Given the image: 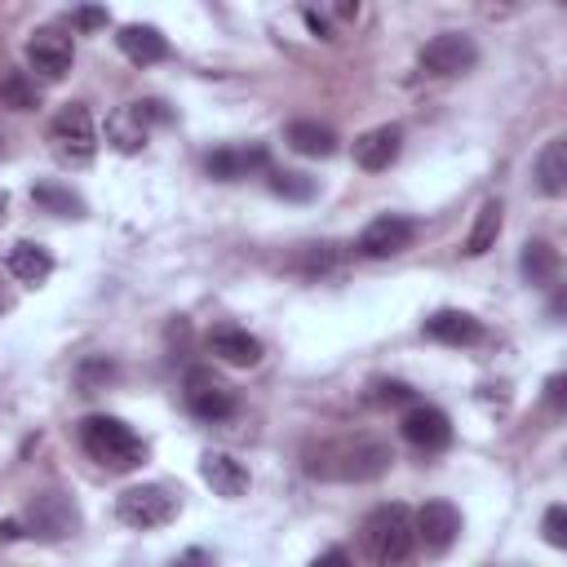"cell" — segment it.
<instances>
[{
  "instance_id": "1",
  "label": "cell",
  "mask_w": 567,
  "mask_h": 567,
  "mask_svg": "<svg viewBox=\"0 0 567 567\" xmlns=\"http://www.w3.org/2000/svg\"><path fill=\"white\" fill-rule=\"evenodd\" d=\"M394 465L390 443L354 434V439H328L319 447H306V474L323 483H372Z\"/></svg>"
},
{
  "instance_id": "2",
  "label": "cell",
  "mask_w": 567,
  "mask_h": 567,
  "mask_svg": "<svg viewBox=\"0 0 567 567\" xmlns=\"http://www.w3.org/2000/svg\"><path fill=\"white\" fill-rule=\"evenodd\" d=\"M80 447L89 461H97L111 474H128L146 461V443L133 434V425L120 416H106V412H93L80 421Z\"/></svg>"
},
{
  "instance_id": "3",
  "label": "cell",
  "mask_w": 567,
  "mask_h": 567,
  "mask_svg": "<svg viewBox=\"0 0 567 567\" xmlns=\"http://www.w3.org/2000/svg\"><path fill=\"white\" fill-rule=\"evenodd\" d=\"M363 549L377 567H412L416 558V527H412V509L390 501L377 505L363 518Z\"/></svg>"
},
{
  "instance_id": "4",
  "label": "cell",
  "mask_w": 567,
  "mask_h": 567,
  "mask_svg": "<svg viewBox=\"0 0 567 567\" xmlns=\"http://www.w3.org/2000/svg\"><path fill=\"white\" fill-rule=\"evenodd\" d=\"M49 146L66 168H84L97 155V128L84 102H66L53 120H49Z\"/></svg>"
},
{
  "instance_id": "5",
  "label": "cell",
  "mask_w": 567,
  "mask_h": 567,
  "mask_svg": "<svg viewBox=\"0 0 567 567\" xmlns=\"http://www.w3.org/2000/svg\"><path fill=\"white\" fill-rule=\"evenodd\" d=\"M115 514L133 532H155V527H164V523L177 518V496L164 483H137V487H124L120 492Z\"/></svg>"
},
{
  "instance_id": "6",
  "label": "cell",
  "mask_w": 567,
  "mask_h": 567,
  "mask_svg": "<svg viewBox=\"0 0 567 567\" xmlns=\"http://www.w3.org/2000/svg\"><path fill=\"white\" fill-rule=\"evenodd\" d=\"M164 120H168V111H164V102H155V97H146V102H124V106H115V111L106 115V142H111L115 151L133 155V151L146 146L151 128L164 124Z\"/></svg>"
},
{
  "instance_id": "7",
  "label": "cell",
  "mask_w": 567,
  "mask_h": 567,
  "mask_svg": "<svg viewBox=\"0 0 567 567\" xmlns=\"http://www.w3.org/2000/svg\"><path fill=\"white\" fill-rule=\"evenodd\" d=\"M182 399H186L190 416L213 421V425L235 412V390H230L213 368H190L186 381H182Z\"/></svg>"
},
{
  "instance_id": "8",
  "label": "cell",
  "mask_w": 567,
  "mask_h": 567,
  "mask_svg": "<svg viewBox=\"0 0 567 567\" xmlns=\"http://www.w3.org/2000/svg\"><path fill=\"white\" fill-rule=\"evenodd\" d=\"M474 62H478V44L465 31H443L421 49V71L425 75H443V80L465 75V71H474Z\"/></svg>"
},
{
  "instance_id": "9",
  "label": "cell",
  "mask_w": 567,
  "mask_h": 567,
  "mask_svg": "<svg viewBox=\"0 0 567 567\" xmlns=\"http://www.w3.org/2000/svg\"><path fill=\"white\" fill-rule=\"evenodd\" d=\"M412 527H416V545L425 554H447L461 536V509L452 501H425L412 514Z\"/></svg>"
},
{
  "instance_id": "10",
  "label": "cell",
  "mask_w": 567,
  "mask_h": 567,
  "mask_svg": "<svg viewBox=\"0 0 567 567\" xmlns=\"http://www.w3.org/2000/svg\"><path fill=\"white\" fill-rule=\"evenodd\" d=\"M412 239H416V221L412 217H403V213H381V217H372L368 226H363V235H359V252L363 257H399L403 248H412Z\"/></svg>"
},
{
  "instance_id": "11",
  "label": "cell",
  "mask_w": 567,
  "mask_h": 567,
  "mask_svg": "<svg viewBox=\"0 0 567 567\" xmlns=\"http://www.w3.org/2000/svg\"><path fill=\"white\" fill-rule=\"evenodd\" d=\"M80 527V509L71 496L62 492H40L31 505H27V532L31 536H44V540H62Z\"/></svg>"
},
{
  "instance_id": "12",
  "label": "cell",
  "mask_w": 567,
  "mask_h": 567,
  "mask_svg": "<svg viewBox=\"0 0 567 567\" xmlns=\"http://www.w3.org/2000/svg\"><path fill=\"white\" fill-rule=\"evenodd\" d=\"M71 58H75V44H71V35H66L62 27H40V31H31V40H27V62H31L35 75L62 80V75L71 71Z\"/></svg>"
},
{
  "instance_id": "13",
  "label": "cell",
  "mask_w": 567,
  "mask_h": 567,
  "mask_svg": "<svg viewBox=\"0 0 567 567\" xmlns=\"http://www.w3.org/2000/svg\"><path fill=\"white\" fill-rule=\"evenodd\" d=\"M399 430H403V439H408L412 447H421V452H439V447L452 443V421H447V412H443V408H430V403L408 408V416L399 421Z\"/></svg>"
},
{
  "instance_id": "14",
  "label": "cell",
  "mask_w": 567,
  "mask_h": 567,
  "mask_svg": "<svg viewBox=\"0 0 567 567\" xmlns=\"http://www.w3.org/2000/svg\"><path fill=\"white\" fill-rule=\"evenodd\" d=\"M403 151V128L399 124H377L354 137V164L363 173H385Z\"/></svg>"
},
{
  "instance_id": "15",
  "label": "cell",
  "mask_w": 567,
  "mask_h": 567,
  "mask_svg": "<svg viewBox=\"0 0 567 567\" xmlns=\"http://www.w3.org/2000/svg\"><path fill=\"white\" fill-rule=\"evenodd\" d=\"M261 168H266V146H217L204 159V173L217 182H239V177H252Z\"/></svg>"
},
{
  "instance_id": "16",
  "label": "cell",
  "mask_w": 567,
  "mask_h": 567,
  "mask_svg": "<svg viewBox=\"0 0 567 567\" xmlns=\"http://www.w3.org/2000/svg\"><path fill=\"white\" fill-rule=\"evenodd\" d=\"M115 44H120V53H124L128 62H137V66H151V62H164V58H168V40H164V31L151 27V22H128V27H120Z\"/></svg>"
},
{
  "instance_id": "17",
  "label": "cell",
  "mask_w": 567,
  "mask_h": 567,
  "mask_svg": "<svg viewBox=\"0 0 567 567\" xmlns=\"http://www.w3.org/2000/svg\"><path fill=\"white\" fill-rule=\"evenodd\" d=\"M421 332H425L430 341H439V346H474V341L483 337V323H478L470 310H434V315L421 323Z\"/></svg>"
},
{
  "instance_id": "18",
  "label": "cell",
  "mask_w": 567,
  "mask_h": 567,
  "mask_svg": "<svg viewBox=\"0 0 567 567\" xmlns=\"http://www.w3.org/2000/svg\"><path fill=\"white\" fill-rule=\"evenodd\" d=\"M199 474H204V483H208L217 496H226V501H235V496L248 492V470H244V461H235L230 452H204V456H199Z\"/></svg>"
},
{
  "instance_id": "19",
  "label": "cell",
  "mask_w": 567,
  "mask_h": 567,
  "mask_svg": "<svg viewBox=\"0 0 567 567\" xmlns=\"http://www.w3.org/2000/svg\"><path fill=\"white\" fill-rule=\"evenodd\" d=\"M208 350H213V359H221L230 368H252L261 359V341L248 328H213Z\"/></svg>"
},
{
  "instance_id": "20",
  "label": "cell",
  "mask_w": 567,
  "mask_h": 567,
  "mask_svg": "<svg viewBox=\"0 0 567 567\" xmlns=\"http://www.w3.org/2000/svg\"><path fill=\"white\" fill-rule=\"evenodd\" d=\"M284 142L297 151V155H310V159H328L337 151V133L319 120H292L284 128Z\"/></svg>"
},
{
  "instance_id": "21",
  "label": "cell",
  "mask_w": 567,
  "mask_h": 567,
  "mask_svg": "<svg viewBox=\"0 0 567 567\" xmlns=\"http://www.w3.org/2000/svg\"><path fill=\"white\" fill-rule=\"evenodd\" d=\"M9 275L35 288V284H44V279L53 275V252H49L44 244H31V239H18V244L9 248Z\"/></svg>"
},
{
  "instance_id": "22",
  "label": "cell",
  "mask_w": 567,
  "mask_h": 567,
  "mask_svg": "<svg viewBox=\"0 0 567 567\" xmlns=\"http://www.w3.org/2000/svg\"><path fill=\"white\" fill-rule=\"evenodd\" d=\"M501 221H505V208L501 199H483L474 221H470V235H465V257H483L487 248H496V235H501Z\"/></svg>"
},
{
  "instance_id": "23",
  "label": "cell",
  "mask_w": 567,
  "mask_h": 567,
  "mask_svg": "<svg viewBox=\"0 0 567 567\" xmlns=\"http://www.w3.org/2000/svg\"><path fill=\"white\" fill-rule=\"evenodd\" d=\"M518 270H523V279L536 284V288L554 284V279H558V248H554L549 239H527V244H523V257H518Z\"/></svg>"
},
{
  "instance_id": "24",
  "label": "cell",
  "mask_w": 567,
  "mask_h": 567,
  "mask_svg": "<svg viewBox=\"0 0 567 567\" xmlns=\"http://www.w3.org/2000/svg\"><path fill=\"white\" fill-rule=\"evenodd\" d=\"M536 186H540V195H563L567 190V142L563 137L545 142V151L536 155Z\"/></svg>"
},
{
  "instance_id": "25",
  "label": "cell",
  "mask_w": 567,
  "mask_h": 567,
  "mask_svg": "<svg viewBox=\"0 0 567 567\" xmlns=\"http://www.w3.org/2000/svg\"><path fill=\"white\" fill-rule=\"evenodd\" d=\"M0 106H4V111H35V106H40L35 80L22 75V71H9V75L0 80Z\"/></svg>"
},
{
  "instance_id": "26",
  "label": "cell",
  "mask_w": 567,
  "mask_h": 567,
  "mask_svg": "<svg viewBox=\"0 0 567 567\" xmlns=\"http://www.w3.org/2000/svg\"><path fill=\"white\" fill-rule=\"evenodd\" d=\"M266 186H270L275 195H284V199H297V204L315 199V177L292 173V168H270V173H266Z\"/></svg>"
},
{
  "instance_id": "27",
  "label": "cell",
  "mask_w": 567,
  "mask_h": 567,
  "mask_svg": "<svg viewBox=\"0 0 567 567\" xmlns=\"http://www.w3.org/2000/svg\"><path fill=\"white\" fill-rule=\"evenodd\" d=\"M31 199H35L40 208H49V213H58V217H80V213H84V204H80V195H71L66 186H53V182H44V186H35V190H31Z\"/></svg>"
},
{
  "instance_id": "28",
  "label": "cell",
  "mask_w": 567,
  "mask_h": 567,
  "mask_svg": "<svg viewBox=\"0 0 567 567\" xmlns=\"http://www.w3.org/2000/svg\"><path fill=\"white\" fill-rule=\"evenodd\" d=\"M115 377H120V368H115L106 354H93V359H84V363L75 368V381H80V390H84V394L106 390V381H115Z\"/></svg>"
},
{
  "instance_id": "29",
  "label": "cell",
  "mask_w": 567,
  "mask_h": 567,
  "mask_svg": "<svg viewBox=\"0 0 567 567\" xmlns=\"http://www.w3.org/2000/svg\"><path fill=\"white\" fill-rule=\"evenodd\" d=\"M412 399L416 394H412L408 381H377L372 394H368V403H377V408H399V403H412Z\"/></svg>"
},
{
  "instance_id": "30",
  "label": "cell",
  "mask_w": 567,
  "mask_h": 567,
  "mask_svg": "<svg viewBox=\"0 0 567 567\" xmlns=\"http://www.w3.org/2000/svg\"><path fill=\"white\" fill-rule=\"evenodd\" d=\"M545 540H549L554 549L567 545V509H563V505H549V509H545Z\"/></svg>"
},
{
  "instance_id": "31",
  "label": "cell",
  "mask_w": 567,
  "mask_h": 567,
  "mask_svg": "<svg viewBox=\"0 0 567 567\" xmlns=\"http://www.w3.org/2000/svg\"><path fill=\"white\" fill-rule=\"evenodd\" d=\"M545 399H549V408H563V399H567V377H549V381H545Z\"/></svg>"
},
{
  "instance_id": "32",
  "label": "cell",
  "mask_w": 567,
  "mask_h": 567,
  "mask_svg": "<svg viewBox=\"0 0 567 567\" xmlns=\"http://www.w3.org/2000/svg\"><path fill=\"white\" fill-rule=\"evenodd\" d=\"M315 567H354V563L346 558V549H323V554L315 558Z\"/></svg>"
},
{
  "instance_id": "33",
  "label": "cell",
  "mask_w": 567,
  "mask_h": 567,
  "mask_svg": "<svg viewBox=\"0 0 567 567\" xmlns=\"http://www.w3.org/2000/svg\"><path fill=\"white\" fill-rule=\"evenodd\" d=\"M173 567H213V558H208L204 549H186V554H182Z\"/></svg>"
},
{
  "instance_id": "34",
  "label": "cell",
  "mask_w": 567,
  "mask_h": 567,
  "mask_svg": "<svg viewBox=\"0 0 567 567\" xmlns=\"http://www.w3.org/2000/svg\"><path fill=\"white\" fill-rule=\"evenodd\" d=\"M301 18H306V27H310V31H315V35H323V40H332V27H328V22H323V18H319V13H315V9H306V13H301Z\"/></svg>"
},
{
  "instance_id": "35",
  "label": "cell",
  "mask_w": 567,
  "mask_h": 567,
  "mask_svg": "<svg viewBox=\"0 0 567 567\" xmlns=\"http://www.w3.org/2000/svg\"><path fill=\"white\" fill-rule=\"evenodd\" d=\"M75 22H80V27H102V22H106V13H102V9H80V13H75Z\"/></svg>"
},
{
  "instance_id": "36",
  "label": "cell",
  "mask_w": 567,
  "mask_h": 567,
  "mask_svg": "<svg viewBox=\"0 0 567 567\" xmlns=\"http://www.w3.org/2000/svg\"><path fill=\"white\" fill-rule=\"evenodd\" d=\"M13 536H22V527L18 523H0V540H13Z\"/></svg>"
},
{
  "instance_id": "37",
  "label": "cell",
  "mask_w": 567,
  "mask_h": 567,
  "mask_svg": "<svg viewBox=\"0 0 567 567\" xmlns=\"http://www.w3.org/2000/svg\"><path fill=\"white\" fill-rule=\"evenodd\" d=\"M4 213H9V195L0 190V221H4Z\"/></svg>"
},
{
  "instance_id": "38",
  "label": "cell",
  "mask_w": 567,
  "mask_h": 567,
  "mask_svg": "<svg viewBox=\"0 0 567 567\" xmlns=\"http://www.w3.org/2000/svg\"><path fill=\"white\" fill-rule=\"evenodd\" d=\"M0 310H4V297H0Z\"/></svg>"
}]
</instances>
